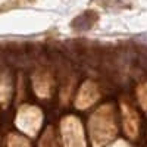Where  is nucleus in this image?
Listing matches in <instances>:
<instances>
[{
  "instance_id": "obj_2",
  "label": "nucleus",
  "mask_w": 147,
  "mask_h": 147,
  "mask_svg": "<svg viewBox=\"0 0 147 147\" xmlns=\"http://www.w3.org/2000/svg\"><path fill=\"white\" fill-rule=\"evenodd\" d=\"M62 134L65 147H85L82 127L75 116H68L62 122Z\"/></svg>"
},
{
  "instance_id": "obj_8",
  "label": "nucleus",
  "mask_w": 147,
  "mask_h": 147,
  "mask_svg": "<svg viewBox=\"0 0 147 147\" xmlns=\"http://www.w3.org/2000/svg\"><path fill=\"white\" fill-rule=\"evenodd\" d=\"M43 141L47 143V147H55V140H53V132H52V129H47ZM41 147H46V146H41Z\"/></svg>"
},
{
  "instance_id": "obj_10",
  "label": "nucleus",
  "mask_w": 147,
  "mask_h": 147,
  "mask_svg": "<svg viewBox=\"0 0 147 147\" xmlns=\"http://www.w3.org/2000/svg\"><path fill=\"white\" fill-rule=\"evenodd\" d=\"M112 147H128V144L125 143V141H118L116 144H113Z\"/></svg>"
},
{
  "instance_id": "obj_9",
  "label": "nucleus",
  "mask_w": 147,
  "mask_h": 147,
  "mask_svg": "<svg viewBox=\"0 0 147 147\" xmlns=\"http://www.w3.org/2000/svg\"><path fill=\"white\" fill-rule=\"evenodd\" d=\"M10 147H28V144L22 138L18 137H10Z\"/></svg>"
},
{
  "instance_id": "obj_6",
  "label": "nucleus",
  "mask_w": 147,
  "mask_h": 147,
  "mask_svg": "<svg viewBox=\"0 0 147 147\" xmlns=\"http://www.w3.org/2000/svg\"><path fill=\"white\" fill-rule=\"evenodd\" d=\"M99 16H97L96 12L88 10V12H84V13L78 15L75 19L72 21V28L75 31H88L90 28H93V25L97 22Z\"/></svg>"
},
{
  "instance_id": "obj_7",
  "label": "nucleus",
  "mask_w": 147,
  "mask_h": 147,
  "mask_svg": "<svg viewBox=\"0 0 147 147\" xmlns=\"http://www.w3.org/2000/svg\"><path fill=\"white\" fill-rule=\"evenodd\" d=\"M138 99H140L141 106L144 109H147V84L140 85V88H138Z\"/></svg>"
},
{
  "instance_id": "obj_1",
  "label": "nucleus",
  "mask_w": 147,
  "mask_h": 147,
  "mask_svg": "<svg viewBox=\"0 0 147 147\" xmlns=\"http://www.w3.org/2000/svg\"><path fill=\"white\" fill-rule=\"evenodd\" d=\"M90 132L94 147H100L107 143L115 136L116 127L113 121V110L112 106H102L97 112L91 116L90 121Z\"/></svg>"
},
{
  "instance_id": "obj_4",
  "label": "nucleus",
  "mask_w": 147,
  "mask_h": 147,
  "mask_svg": "<svg viewBox=\"0 0 147 147\" xmlns=\"http://www.w3.org/2000/svg\"><path fill=\"white\" fill-rule=\"evenodd\" d=\"M97 97H99V91H97V87L87 81L82 84V87L78 93V97H77V107L78 109H84V107H88L90 105H93Z\"/></svg>"
},
{
  "instance_id": "obj_3",
  "label": "nucleus",
  "mask_w": 147,
  "mask_h": 147,
  "mask_svg": "<svg viewBox=\"0 0 147 147\" xmlns=\"http://www.w3.org/2000/svg\"><path fill=\"white\" fill-rule=\"evenodd\" d=\"M41 124V113L40 110H37L34 107H30V106H25L21 113H19V118H18V125L30 134H34L37 131V128L40 127Z\"/></svg>"
},
{
  "instance_id": "obj_5",
  "label": "nucleus",
  "mask_w": 147,
  "mask_h": 147,
  "mask_svg": "<svg viewBox=\"0 0 147 147\" xmlns=\"http://www.w3.org/2000/svg\"><path fill=\"white\" fill-rule=\"evenodd\" d=\"M122 115H124V128L125 132L129 137H137L138 132V116L136 110L131 109L129 106L124 105L122 106Z\"/></svg>"
}]
</instances>
